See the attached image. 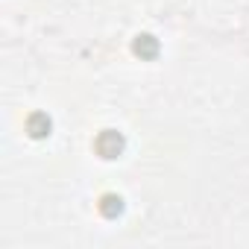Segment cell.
<instances>
[{
    "mask_svg": "<svg viewBox=\"0 0 249 249\" xmlns=\"http://www.w3.org/2000/svg\"><path fill=\"white\" fill-rule=\"evenodd\" d=\"M123 147H126V141H123V135L117 129H103L94 141V150L103 156V159H117L123 153Z\"/></svg>",
    "mask_w": 249,
    "mask_h": 249,
    "instance_id": "obj_1",
    "label": "cell"
},
{
    "mask_svg": "<svg viewBox=\"0 0 249 249\" xmlns=\"http://www.w3.org/2000/svg\"><path fill=\"white\" fill-rule=\"evenodd\" d=\"M50 129H53V120H50L44 111L30 114V120H27V132H30L33 138H47V135H50Z\"/></svg>",
    "mask_w": 249,
    "mask_h": 249,
    "instance_id": "obj_2",
    "label": "cell"
},
{
    "mask_svg": "<svg viewBox=\"0 0 249 249\" xmlns=\"http://www.w3.org/2000/svg\"><path fill=\"white\" fill-rule=\"evenodd\" d=\"M132 50H135V56H141V59H156V56H159V38L144 33V36L135 38Z\"/></svg>",
    "mask_w": 249,
    "mask_h": 249,
    "instance_id": "obj_3",
    "label": "cell"
},
{
    "mask_svg": "<svg viewBox=\"0 0 249 249\" xmlns=\"http://www.w3.org/2000/svg\"><path fill=\"white\" fill-rule=\"evenodd\" d=\"M100 211H103V217H117V214L123 211V199H120L117 194H106V196L100 199Z\"/></svg>",
    "mask_w": 249,
    "mask_h": 249,
    "instance_id": "obj_4",
    "label": "cell"
}]
</instances>
